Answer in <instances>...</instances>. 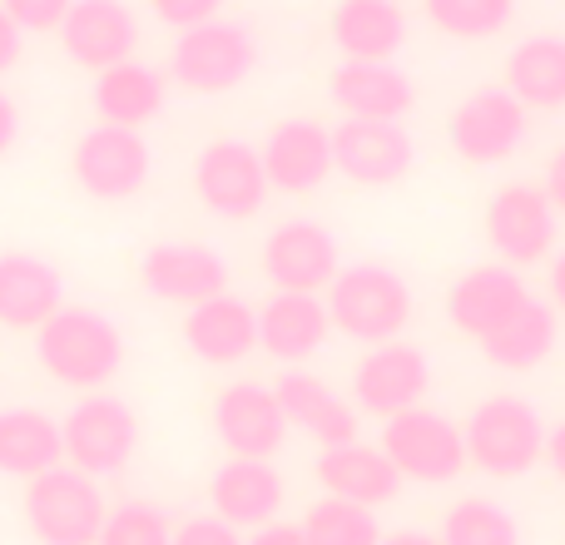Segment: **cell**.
<instances>
[{"instance_id": "6da1fadb", "label": "cell", "mask_w": 565, "mask_h": 545, "mask_svg": "<svg viewBox=\"0 0 565 545\" xmlns=\"http://www.w3.org/2000/svg\"><path fill=\"white\" fill-rule=\"evenodd\" d=\"M35 362L60 387L99 392L125 367V332L99 308H60L35 332Z\"/></svg>"}, {"instance_id": "7a4b0ae2", "label": "cell", "mask_w": 565, "mask_h": 545, "mask_svg": "<svg viewBox=\"0 0 565 545\" xmlns=\"http://www.w3.org/2000/svg\"><path fill=\"white\" fill-rule=\"evenodd\" d=\"M328 318L352 342H397L402 328L412 322V288L397 268L387 264H352L332 278L328 288Z\"/></svg>"}, {"instance_id": "3957f363", "label": "cell", "mask_w": 565, "mask_h": 545, "mask_svg": "<svg viewBox=\"0 0 565 545\" xmlns=\"http://www.w3.org/2000/svg\"><path fill=\"white\" fill-rule=\"evenodd\" d=\"M461 437H467L471 467H481L487 477H501V481H516L536 461H546V421H541V412L531 402L511 397V392L477 402Z\"/></svg>"}, {"instance_id": "277c9868", "label": "cell", "mask_w": 565, "mask_h": 545, "mask_svg": "<svg viewBox=\"0 0 565 545\" xmlns=\"http://www.w3.org/2000/svg\"><path fill=\"white\" fill-rule=\"evenodd\" d=\"M105 491L95 477L75 467H50L30 477L25 487V521L40 545H95L105 531Z\"/></svg>"}, {"instance_id": "5b68a950", "label": "cell", "mask_w": 565, "mask_h": 545, "mask_svg": "<svg viewBox=\"0 0 565 545\" xmlns=\"http://www.w3.org/2000/svg\"><path fill=\"white\" fill-rule=\"evenodd\" d=\"M258 65V40L244 20H209V25L179 30L169 50V75L194 95H228L238 89Z\"/></svg>"}, {"instance_id": "8992f818", "label": "cell", "mask_w": 565, "mask_h": 545, "mask_svg": "<svg viewBox=\"0 0 565 545\" xmlns=\"http://www.w3.org/2000/svg\"><path fill=\"white\" fill-rule=\"evenodd\" d=\"M382 451L387 461L402 471V481H422V487H441V481H457L467 461V437L451 417L431 407H412L397 417L382 421Z\"/></svg>"}, {"instance_id": "52a82bcc", "label": "cell", "mask_w": 565, "mask_h": 545, "mask_svg": "<svg viewBox=\"0 0 565 545\" xmlns=\"http://www.w3.org/2000/svg\"><path fill=\"white\" fill-rule=\"evenodd\" d=\"M60 437H65V461L85 477H115L125 471V461L139 447V417L129 402L109 397V392H89L60 421Z\"/></svg>"}, {"instance_id": "ba28073f", "label": "cell", "mask_w": 565, "mask_h": 545, "mask_svg": "<svg viewBox=\"0 0 565 545\" xmlns=\"http://www.w3.org/2000/svg\"><path fill=\"white\" fill-rule=\"evenodd\" d=\"M70 169H75V184L85 189L89 199H105V204H119V199H135L139 189L149 184V145L139 129H119V125H95L75 139L70 149Z\"/></svg>"}, {"instance_id": "9c48e42d", "label": "cell", "mask_w": 565, "mask_h": 545, "mask_svg": "<svg viewBox=\"0 0 565 545\" xmlns=\"http://www.w3.org/2000/svg\"><path fill=\"white\" fill-rule=\"evenodd\" d=\"M556 204L546 199L541 184H507L487 199V238L501 254L507 268H531L541 258H551L556 248Z\"/></svg>"}, {"instance_id": "30bf717a", "label": "cell", "mask_w": 565, "mask_h": 545, "mask_svg": "<svg viewBox=\"0 0 565 545\" xmlns=\"http://www.w3.org/2000/svg\"><path fill=\"white\" fill-rule=\"evenodd\" d=\"M526 105L501 89H477L467 95L447 119V145L457 149L467 164H501L526 145Z\"/></svg>"}, {"instance_id": "8fae6325", "label": "cell", "mask_w": 565, "mask_h": 545, "mask_svg": "<svg viewBox=\"0 0 565 545\" xmlns=\"http://www.w3.org/2000/svg\"><path fill=\"white\" fill-rule=\"evenodd\" d=\"M194 189L209 214L218 218H254L268 204V174L264 159L244 139H214L194 159Z\"/></svg>"}, {"instance_id": "7c38bea8", "label": "cell", "mask_w": 565, "mask_h": 545, "mask_svg": "<svg viewBox=\"0 0 565 545\" xmlns=\"http://www.w3.org/2000/svg\"><path fill=\"white\" fill-rule=\"evenodd\" d=\"M431 387V362L412 342H382L352 367V402L367 417H397V412L422 407Z\"/></svg>"}, {"instance_id": "4fadbf2b", "label": "cell", "mask_w": 565, "mask_h": 545, "mask_svg": "<svg viewBox=\"0 0 565 545\" xmlns=\"http://www.w3.org/2000/svg\"><path fill=\"white\" fill-rule=\"evenodd\" d=\"M417 164V145L402 125L387 119H342L332 129V169L362 189H387Z\"/></svg>"}, {"instance_id": "5bb4252c", "label": "cell", "mask_w": 565, "mask_h": 545, "mask_svg": "<svg viewBox=\"0 0 565 545\" xmlns=\"http://www.w3.org/2000/svg\"><path fill=\"white\" fill-rule=\"evenodd\" d=\"M214 431L228 447V457L244 461H274L288 437V417L278 407V392L264 382H234L214 397Z\"/></svg>"}, {"instance_id": "9a60e30c", "label": "cell", "mask_w": 565, "mask_h": 545, "mask_svg": "<svg viewBox=\"0 0 565 545\" xmlns=\"http://www.w3.org/2000/svg\"><path fill=\"white\" fill-rule=\"evenodd\" d=\"M264 272L274 292H322L342 272L338 238L312 218H288L268 234L264 244Z\"/></svg>"}, {"instance_id": "2e32d148", "label": "cell", "mask_w": 565, "mask_h": 545, "mask_svg": "<svg viewBox=\"0 0 565 545\" xmlns=\"http://www.w3.org/2000/svg\"><path fill=\"white\" fill-rule=\"evenodd\" d=\"M526 298H531V288L521 282L516 268L481 264V268H467L447 288V318H451V328L457 332L487 342L491 332H501L511 318H516Z\"/></svg>"}, {"instance_id": "e0dca14e", "label": "cell", "mask_w": 565, "mask_h": 545, "mask_svg": "<svg viewBox=\"0 0 565 545\" xmlns=\"http://www.w3.org/2000/svg\"><path fill=\"white\" fill-rule=\"evenodd\" d=\"M60 45L75 65L85 70H109V65H125L135 60L139 50V20L125 0H75L60 25Z\"/></svg>"}, {"instance_id": "ac0fdd59", "label": "cell", "mask_w": 565, "mask_h": 545, "mask_svg": "<svg viewBox=\"0 0 565 545\" xmlns=\"http://www.w3.org/2000/svg\"><path fill=\"white\" fill-rule=\"evenodd\" d=\"M139 282L159 302L199 308V302L228 292V264L204 244H154L139 258Z\"/></svg>"}, {"instance_id": "d6986e66", "label": "cell", "mask_w": 565, "mask_h": 545, "mask_svg": "<svg viewBox=\"0 0 565 545\" xmlns=\"http://www.w3.org/2000/svg\"><path fill=\"white\" fill-rule=\"evenodd\" d=\"M258 159H264L268 189L312 194L332 174V129H322L318 119H282L268 129Z\"/></svg>"}, {"instance_id": "ffe728a7", "label": "cell", "mask_w": 565, "mask_h": 545, "mask_svg": "<svg viewBox=\"0 0 565 545\" xmlns=\"http://www.w3.org/2000/svg\"><path fill=\"white\" fill-rule=\"evenodd\" d=\"M312 477L322 481V491L338 501H352V506H387L402 491V471L387 461L382 447H367V441H342V447H322L318 461H312Z\"/></svg>"}, {"instance_id": "44dd1931", "label": "cell", "mask_w": 565, "mask_h": 545, "mask_svg": "<svg viewBox=\"0 0 565 545\" xmlns=\"http://www.w3.org/2000/svg\"><path fill=\"white\" fill-rule=\"evenodd\" d=\"M328 99L348 119H387L402 125L407 109L417 105V89L397 65H377V60H342L328 75Z\"/></svg>"}, {"instance_id": "7402d4cb", "label": "cell", "mask_w": 565, "mask_h": 545, "mask_svg": "<svg viewBox=\"0 0 565 545\" xmlns=\"http://www.w3.org/2000/svg\"><path fill=\"white\" fill-rule=\"evenodd\" d=\"M328 332H332V318H328L322 292H274L258 308V348L268 357L288 362V367L318 357Z\"/></svg>"}, {"instance_id": "603a6c76", "label": "cell", "mask_w": 565, "mask_h": 545, "mask_svg": "<svg viewBox=\"0 0 565 545\" xmlns=\"http://www.w3.org/2000/svg\"><path fill=\"white\" fill-rule=\"evenodd\" d=\"M65 308V278L40 254H0V328L40 332Z\"/></svg>"}, {"instance_id": "cb8c5ba5", "label": "cell", "mask_w": 565, "mask_h": 545, "mask_svg": "<svg viewBox=\"0 0 565 545\" xmlns=\"http://www.w3.org/2000/svg\"><path fill=\"white\" fill-rule=\"evenodd\" d=\"M209 501H214V516L228 521L234 531H258L268 521H278L282 511V477L274 461H224L209 481Z\"/></svg>"}, {"instance_id": "d4e9b609", "label": "cell", "mask_w": 565, "mask_h": 545, "mask_svg": "<svg viewBox=\"0 0 565 545\" xmlns=\"http://www.w3.org/2000/svg\"><path fill=\"white\" fill-rule=\"evenodd\" d=\"M274 392H278V407H282V417H288V427L308 431L318 447L358 441V407L342 402L322 377H312V372H302V367H288L274 382Z\"/></svg>"}, {"instance_id": "484cf974", "label": "cell", "mask_w": 565, "mask_h": 545, "mask_svg": "<svg viewBox=\"0 0 565 545\" xmlns=\"http://www.w3.org/2000/svg\"><path fill=\"white\" fill-rule=\"evenodd\" d=\"M328 35L342 50V60L392 65L402 55V45H407V10L397 0H338Z\"/></svg>"}, {"instance_id": "4316f807", "label": "cell", "mask_w": 565, "mask_h": 545, "mask_svg": "<svg viewBox=\"0 0 565 545\" xmlns=\"http://www.w3.org/2000/svg\"><path fill=\"white\" fill-rule=\"evenodd\" d=\"M184 342L199 362L209 367H228V362H244L258 348V312L248 308L234 292H218V298L189 308L184 318Z\"/></svg>"}, {"instance_id": "83f0119b", "label": "cell", "mask_w": 565, "mask_h": 545, "mask_svg": "<svg viewBox=\"0 0 565 545\" xmlns=\"http://www.w3.org/2000/svg\"><path fill=\"white\" fill-rule=\"evenodd\" d=\"M89 105H95L99 125H119V129H139L164 109V75L145 60H125V65H109L95 75L89 89Z\"/></svg>"}, {"instance_id": "f1b7e54d", "label": "cell", "mask_w": 565, "mask_h": 545, "mask_svg": "<svg viewBox=\"0 0 565 545\" xmlns=\"http://www.w3.org/2000/svg\"><path fill=\"white\" fill-rule=\"evenodd\" d=\"M65 461L60 421L40 407H0V471L6 477H40Z\"/></svg>"}, {"instance_id": "f546056e", "label": "cell", "mask_w": 565, "mask_h": 545, "mask_svg": "<svg viewBox=\"0 0 565 545\" xmlns=\"http://www.w3.org/2000/svg\"><path fill=\"white\" fill-rule=\"evenodd\" d=\"M507 89L526 109H565V40L531 35L507 55Z\"/></svg>"}, {"instance_id": "4dcf8cb0", "label": "cell", "mask_w": 565, "mask_h": 545, "mask_svg": "<svg viewBox=\"0 0 565 545\" xmlns=\"http://www.w3.org/2000/svg\"><path fill=\"white\" fill-rule=\"evenodd\" d=\"M481 352H487V362H497V367H507V372L541 367V362L556 352V308L531 292L516 318L481 342Z\"/></svg>"}, {"instance_id": "1f68e13d", "label": "cell", "mask_w": 565, "mask_h": 545, "mask_svg": "<svg viewBox=\"0 0 565 545\" xmlns=\"http://www.w3.org/2000/svg\"><path fill=\"white\" fill-rule=\"evenodd\" d=\"M441 545H521V521L501 501L467 496L441 516Z\"/></svg>"}, {"instance_id": "d6a6232c", "label": "cell", "mask_w": 565, "mask_h": 545, "mask_svg": "<svg viewBox=\"0 0 565 545\" xmlns=\"http://www.w3.org/2000/svg\"><path fill=\"white\" fill-rule=\"evenodd\" d=\"M422 10L451 40H491L511 25L516 0H422Z\"/></svg>"}, {"instance_id": "836d02e7", "label": "cell", "mask_w": 565, "mask_h": 545, "mask_svg": "<svg viewBox=\"0 0 565 545\" xmlns=\"http://www.w3.org/2000/svg\"><path fill=\"white\" fill-rule=\"evenodd\" d=\"M312 545H382V526L367 506H352V501L322 496L312 501V511L302 516Z\"/></svg>"}, {"instance_id": "e575fe53", "label": "cell", "mask_w": 565, "mask_h": 545, "mask_svg": "<svg viewBox=\"0 0 565 545\" xmlns=\"http://www.w3.org/2000/svg\"><path fill=\"white\" fill-rule=\"evenodd\" d=\"M95 545H174V521L149 501H125L105 516Z\"/></svg>"}, {"instance_id": "d590c367", "label": "cell", "mask_w": 565, "mask_h": 545, "mask_svg": "<svg viewBox=\"0 0 565 545\" xmlns=\"http://www.w3.org/2000/svg\"><path fill=\"white\" fill-rule=\"evenodd\" d=\"M20 30H60L75 0H0Z\"/></svg>"}, {"instance_id": "8d00e7d4", "label": "cell", "mask_w": 565, "mask_h": 545, "mask_svg": "<svg viewBox=\"0 0 565 545\" xmlns=\"http://www.w3.org/2000/svg\"><path fill=\"white\" fill-rule=\"evenodd\" d=\"M149 10H154L164 25H174V30H194V25L218 20L224 0H149Z\"/></svg>"}, {"instance_id": "74e56055", "label": "cell", "mask_w": 565, "mask_h": 545, "mask_svg": "<svg viewBox=\"0 0 565 545\" xmlns=\"http://www.w3.org/2000/svg\"><path fill=\"white\" fill-rule=\"evenodd\" d=\"M174 545H244V531L218 516H189L184 526H174Z\"/></svg>"}, {"instance_id": "f35d334b", "label": "cell", "mask_w": 565, "mask_h": 545, "mask_svg": "<svg viewBox=\"0 0 565 545\" xmlns=\"http://www.w3.org/2000/svg\"><path fill=\"white\" fill-rule=\"evenodd\" d=\"M244 545H312V541H308V531H302V521L298 526H292V521H268V526H258Z\"/></svg>"}, {"instance_id": "ab89813d", "label": "cell", "mask_w": 565, "mask_h": 545, "mask_svg": "<svg viewBox=\"0 0 565 545\" xmlns=\"http://www.w3.org/2000/svg\"><path fill=\"white\" fill-rule=\"evenodd\" d=\"M20 50H25V30L6 15V6H0V75H6V70H15Z\"/></svg>"}, {"instance_id": "60d3db41", "label": "cell", "mask_w": 565, "mask_h": 545, "mask_svg": "<svg viewBox=\"0 0 565 545\" xmlns=\"http://www.w3.org/2000/svg\"><path fill=\"white\" fill-rule=\"evenodd\" d=\"M546 199L551 204H556V214H565V149H556V154H551V164H546Z\"/></svg>"}, {"instance_id": "b9f144b4", "label": "cell", "mask_w": 565, "mask_h": 545, "mask_svg": "<svg viewBox=\"0 0 565 545\" xmlns=\"http://www.w3.org/2000/svg\"><path fill=\"white\" fill-rule=\"evenodd\" d=\"M15 135H20V109H15V99L0 89V154L15 145Z\"/></svg>"}, {"instance_id": "7bdbcfd3", "label": "cell", "mask_w": 565, "mask_h": 545, "mask_svg": "<svg viewBox=\"0 0 565 545\" xmlns=\"http://www.w3.org/2000/svg\"><path fill=\"white\" fill-rule=\"evenodd\" d=\"M546 461H551V471L565 481V421L546 431Z\"/></svg>"}, {"instance_id": "ee69618b", "label": "cell", "mask_w": 565, "mask_h": 545, "mask_svg": "<svg viewBox=\"0 0 565 545\" xmlns=\"http://www.w3.org/2000/svg\"><path fill=\"white\" fill-rule=\"evenodd\" d=\"M546 292H551V308L565 312V254L551 264V278H546Z\"/></svg>"}, {"instance_id": "f6af8a7d", "label": "cell", "mask_w": 565, "mask_h": 545, "mask_svg": "<svg viewBox=\"0 0 565 545\" xmlns=\"http://www.w3.org/2000/svg\"><path fill=\"white\" fill-rule=\"evenodd\" d=\"M382 545H441V536H427V531H392V536H382Z\"/></svg>"}]
</instances>
